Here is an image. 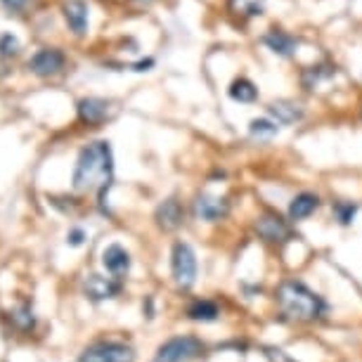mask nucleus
I'll list each match as a JSON object with an SVG mask.
<instances>
[{
  "label": "nucleus",
  "instance_id": "obj_3",
  "mask_svg": "<svg viewBox=\"0 0 362 362\" xmlns=\"http://www.w3.org/2000/svg\"><path fill=\"white\" fill-rule=\"evenodd\" d=\"M204 353V344L197 337H175L168 339L159 351H156L152 362H189Z\"/></svg>",
  "mask_w": 362,
  "mask_h": 362
},
{
  "label": "nucleus",
  "instance_id": "obj_16",
  "mask_svg": "<svg viewBox=\"0 0 362 362\" xmlns=\"http://www.w3.org/2000/svg\"><path fill=\"white\" fill-rule=\"evenodd\" d=\"M268 112L275 116L279 124L289 126V124H296V121L303 119V109H300L296 102H289V100H277L272 102L268 107Z\"/></svg>",
  "mask_w": 362,
  "mask_h": 362
},
{
  "label": "nucleus",
  "instance_id": "obj_21",
  "mask_svg": "<svg viewBox=\"0 0 362 362\" xmlns=\"http://www.w3.org/2000/svg\"><path fill=\"white\" fill-rule=\"evenodd\" d=\"M249 131L254 138H272V135L277 133V126L268 119H256V121H251Z\"/></svg>",
  "mask_w": 362,
  "mask_h": 362
},
{
  "label": "nucleus",
  "instance_id": "obj_19",
  "mask_svg": "<svg viewBox=\"0 0 362 362\" xmlns=\"http://www.w3.org/2000/svg\"><path fill=\"white\" fill-rule=\"evenodd\" d=\"M230 98L237 102H244V105H251V102H256L258 90L249 78H237L235 83L230 86Z\"/></svg>",
  "mask_w": 362,
  "mask_h": 362
},
{
  "label": "nucleus",
  "instance_id": "obj_10",
  "mask_svg": "<svg viewBox=\"0 0 362 362\" xmlns=\"http://www.w3.org/2000/svg\"><path fill=\"white\" fill-rule=\"evenodd\" d=\"M154 218H156V225H159L163 232H173L185 221V209H182V204L177 199H166L156 209Z\"/></svg>",
  "mask_w": 362,
  "mask_h": 362
},
{
  "label": "nucleus",
  "instance_id": "obj_20",
  "mask_svg": "<svg viewBox=\"0 0 362 362\" xmlns=\"http://www.w3.org/2000/svg\"><path fill=\"white\" fill-rule=\"evenodd\" d=\"M265 0H228V8L239 17H256L263 12Z\"/></svg>",
  "mask_w": 362,
  "mask_h": 362
},
{
  "label": "nucleus",
  "instance_id": "obj_26",
  "mask_svg": "<svg viewBox=\"0 0 362 362\" xmlns=\"http://www.w3.org/2000/svg\"><path fill=\"white\" fill-rule=\"evenodd\" d=\"M0 3H3L5 8H10V10H24L31 0H0Z\"/></svg>",
  "mask_w": 362,
  "mask_h": 362
},
{
  "label": "nucleus",
  "instance_id": "obj_28",
  "mask_svg": "<svg viewBox=\"0 0 362 362\" xmlns=\"http://www.w3.org/2000/svg\"><path fill=\"white\" fill-rule=\"evenodd\" d=\"M149 66H154V59H142V62L133 64V69H135V71H147Z\"/></svg>",
  "mask_w": 362,
  "mask_h": 362
},
{
  "label": "nucleus",
  "instance_id": "obj_29",
  "mask_svg": "<svg viewBox=\"0 0 362 362\" xmlns=\"http://www.w3.org/2000/svg\"><path fill=\"white\" fill-rule=\"evenodd\" d=\"M138 3H152V0H138Z\"/></svg>",
  "mask_w": 362,
  "mask_h": 362
},
{
  "label": "nucleus",
  "instance_id": "obj_1",
  "mask_svg": "<svg viewBox=\"0 0 362 362\" xmlns=\"http://www.w3.org/2000/svg\"><path fill=\"white\" fill-rule=\"evenodd\" d=\"M114 177V154L109 142L100 140L88 145L81 152L76 168H74V189L76 192H100V202L105 199V189L112 185Z\"/></svg>",
  "mask_w": 362,
  "mask_h": 362
},
{
  "label": "nucleus",
  "instance_id": "obj_13",
  "mask_svg": "<svg viewBox=\"0 0 362 362\" xmlns=\"http://www.w3.org/2000/svg\"><path fill=\"white\" fill-rule=\"evenodd\" d=\"M64 19L76 36H86V31H88V5H86V0H69V3H64Z\"/></svg>",
  "mask_w": 362,
  "mask_h": 362
},
{
  "label": "nucleus",
  "instance_id": "obj_24",
  "mask_svg": "<svg viewBox=\"0 0 362 362\" xmlns=\"http://www.w3.org/2000/svg\"><path fill=\"white\" fill-rule=\"evenodd\" d=\"M19 52V40L12 36V33H3L0 36V54L3 57H12V54Z\"/></svg>",
  "mask_w": 362,
  "mask_h": 362
},
{
  "label": "nucleus",
  "instance_id": "obj_18",
  "mask_svg": "<svg viewBox=\"0 0 362 362\" xmlns=\"http://www.w3.org/2000/svg\"><path fill=\"white\" fill-rule=\"evenodd\" d=\"M218 315H221V310H218L214 300H194L187 308V317L197 320V322H214V320H218Z\"/></svg>",
  "mask_w": 362,
  "mask_h": 362
},
{
  "label": "nucleus",
  "instance_id": "obj_5",
  "mask_svg": "<svg viewBox=\"0 0 362 362\" xmlns=\"http://www.w3.org/2000/svg\"><path fill=\"white\" fill-rule=\"evenodd\" d=\"M135 353L131 346L119 344V341H100L86 348L78 362H133Z\"/></svg>",
  "mask_w": 362,
  "mask_h": 362
},
{
  "label": "nucleus",
  "instance_id": "obj_6",
  "mask_svg": "<svg viewBox=\"0 0 362 362\" xmlns=\"http://www.w3.org/2000/svg\"><path fill=\"white\" fill-rule=\"evenodd\" d=\"M256 232L270 244H284V242H289V239L293 237L291 225L277 214H263L261 218H258Z\"/></svg>",
  "mask_w": 362,
  "mask_h": 362
},
{
  "label": "nucleus",
  "instance_id": "obj_27",
  "mask_svg": "<svg viewBox=\"0 0 362 362\" xmlns=\"http://www.w3.org/2000/svg\"><path fill=\"white\" fill-rule=\"evenodd\" d=\"M268 358L270 362H293L284 351H268Z\"/></svg>",
  "mask_w": 362,
  "mask_h": 362
},
{
  "label": "nucleus",
  "instance_id": "obj_15",
  "mask_svg": "<svg viewBox=\"0 0 362 362\" xmlns=\"http://www.w3.org/2000/svg\"><path fill=\"white\" fill-rule=\"evenodd\" d=\"M320 206V197L313 192H300L291 199L289 204V218L291 221H305L308 216H313Z\"/></svg>",
  "mask_w": 362,
  "mask_h": 362
},
{
  "label": "nucleus",
  "instance_id": "obj_12",
  "mask_svg": "<svg viewBox=\"0 0 362 362\" xmlns=\"http://www.w3.org/2000/svg\"><path fill=\"white\" fill-rule=\"evenodd\" d=\"M102 265H105L114 277H121L131 268V256H128V251L121 247V244H109L105 249V254H102Z\"/></svg>",
  "mask_w": 362,
  "mask_h": 362
},
{
  "label": "nucleus",
  "instance_id": "obj_23",
  "mask_svg": "<svg viewBox=\"0 0 362 362\" xmlns=\"http://www.w3.org/2000/svg\"><path fill=\"white\" fill-rule=\"evenodd\" d=\"M12 322H15L22 332H29L36 320H33V313H31L29 305H22V308H17L15 313H12Z\"/></svg>",
  "mask_w": 362,
  "mask_h": 362
},
{
  "label": "nucleus",
  "instance_id": "obj_17",
  "mask_svg": "<svg viewBox=\"0 0 362 362\" xmlns=\"http://www.w3.org/2000/svg\"><path fill=\"white\" fill-rule=\"evenodd\" d=\"M334 74H337V66H332V64H315V66H310V69L303 71L300 81H303L305 90H315V88L322 83V81L332 78Z\"/></svg>",
  "mask_w": 362,
  "mask_h": 362
},
{
  "label": "nucleus",
  "instance_id": "obj_7",
  "mask_svg": "<svg viewBox=\"0 0 362 362\" xmlns=\"http://www.w3.org/2000/svg\"><path fill=\"white\" fill-rule=\"evenodd\" d=\"M64 64H66V57L57 47H43V50H38L29 59V69L36 74V76H43V78L59 74L64 69Z\"/></svg>",
  "mask_w": 362,
  "mask_h": 362
},
{
  "label": "nucleus",
  "instance_id": "obj_2",
  "mask_svg": "<svg viewBox=\"0 0 362 362\" xmlns=\"http://www.w3.org/2000/svg\"><path fill=\"white\" fill-rule=\"evenodd\" d=\"M275 296L279 313L289 320H296V322H315V320L325 317L327 313L325 298L298 279H284L277 286Z\"/></svg>",
  "mask_w": 362,
  "mask_h": 362
},
{
  "label": "nucleus",
  "instance_id": "obj_9",
  "mask_svg": "<svg viewBox=\"0 0 362 362\" xmlns=\"http://www.w3.org/2000/svg\"><path fill=\"white\" fill-rule=\"evenodd\" d=\"M83 291H86V296L93 300H107V298H114L116 293L121 291V284L112 277H102V275H95L93 272V275L86 277Z\"/></svg>",
  "mask_w": 362,
  "mask_h": 362
},
{
  "label": "nucleus",
  "instance_id": "obj_22",
  "mask_svg": "<svg viewBox=\"0 0 362 362\" xmlns=\"http://www.w3.org/2000/svg\"><path fill=\"white\" fill-rule=\"evenodd\" d=\"M334 214H337V221L341 225H351L355 214H358V206L351 202H339V204H334Z\"/></svg>",
  "mask_w": 362,
  "mask_h": 362
},
{
  "label": "nucleus",
  "instance_id": "obj_8",
  "mask_svg": "<svg viewBox=\"0 0 362 362\" xmlns=\"http://www.w3.org/2000/svg\"><path fill=\"white\" fill-rule=\"evenodd\" d=\"M230 214V202L223 197H211V194H199L194 199V216L199 221L206 223H218Z\"/></svg>",
  "mask_w": 362,
  "mask_h": 362
},
{
  "label": "nucleus",
  "instance_id": "obj_25",
  "mask_svg": "<svg viewBox=\"0 0 362 362\" xmlns=\"http://www.w3.org/2000/svg\"><path fill=\"white\" fill-rule=\"evenodd\" d=\"M83 239H86V232L81 230V228H76V230H71V232H69L66 242H69L71 247H81V244H83Z\"/></svg>",
  "mask_w": 362,
  "mask_h": 362
},
{
  "label": "nucleus",
  "instance_id": "obj_14",
  "mask_svg": "<svg viewBox=\"0 0 362 362\" xmlns=\"http://www.w3.org/2000/svg\"><path fill=\"white\" fill-rule=\"evenodd\" d=\"M263 43L270 47L272 52L282 54V57H291L293 52H296L298 47V40L291 36V33H284L279 29H272L263 36Z\"/></svg>",
  "mask_w": 362,
  "mask_h": 362
},
{
  "label": "nucleus",
  "instance_id": "obj_11",
  "mask_svg": "<svg viewBox=\"0 0 362 362\" xmlns=\"http://www.w3.org/2000/svg\"><path fill=\"white\" fill-rule=\"evenodd\" d=\"M109 107H112V102H107L102 98H83L78 102V116L88 126L102 124L109 116Z\"/></svg>",
  "mask_w": 362,
  "mask_h": 362
},
{
  "label": "nucleus",
  "instance_id": "obj_4",
  "mask_svg": "<svg viewBox=\"0 0 362 362\" xmlns=\"http://www.w3.org/2000/svg\"><path fill=\"white\" fill-rule=\"evenodd\" d=\"M170 268H173L175 284L180 289H192L197 282V256L189 244L177 242L170 254Z\"/></svg>",
  "mask_w": 362,
  "mask_h": 362
}]
</instances>
